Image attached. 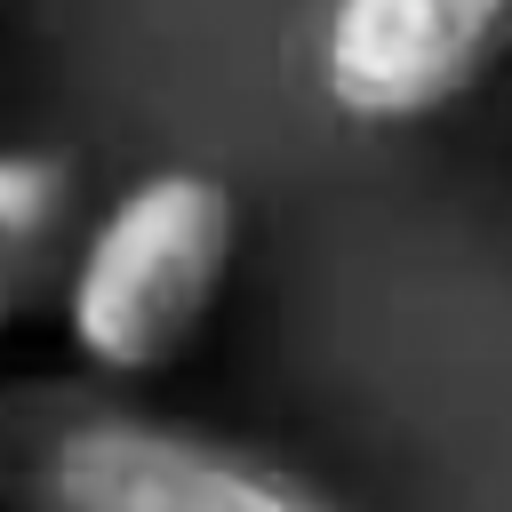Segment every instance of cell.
Returning a JSON list of instances; mask_svg holds the SVG:
<instances>
[{
  "instance_id": "1",
  "label": "cell",
  "mask_w": 512,
  "mask_h": 512,
  "mask_svg": "<svg viewBox=\"0 0 512 512\" xmlns=\"http://www.w3.org/2000/svg\"><path fill=\"white\" fill-rule=\"evenodd\" d=\"M240 248V208L208 168H152L72 240L56 312L64 344L104 376L168 368L216 312Z\"/></svg>"
},
{
  "instance_id": "2",
  "label": "cell",
  "mask_w": 512,
  "mask_h": 512,
  "mask_svg": "<svg viewBox=\"0 0 512 512\" xmlns=\"http://www.w3.org/2000/svg\"><path fill=\"white\" fill-rule=\"evenodd\" d=\"M24 512H344L304 472L144 408H80L24 456Z\"/></svg>"
},
{
  "instance_id": "3",
  "label": "cell",
  "mask_w": 512,
  "mask_h": 512,
  "mask_svg": "<svg viewBox=\"0 0 512 512\" xmlns=\"http://www.w3.org/2000/svg\"><path fill=\"white\" fill-rule=\"evenodd\" d=\"M512 40V0H328L320 88L368 128L456 104Z\"/></svg>"
},
{
  "instance_id": "4",
  "label": "cell",
  "mask_w": 512,
  "mask_h": 512,
  "mask_svg": "<svg viewBox=\"0 0 512 512\" xmlns=\"http://www.w3.org/2000/svg\"><path fill=\"white\" fill-rule=\"evenodd\" d=\"M72 264V168L56 152H0V328L24 320Z\"/></svg>"
}]
</instances>
